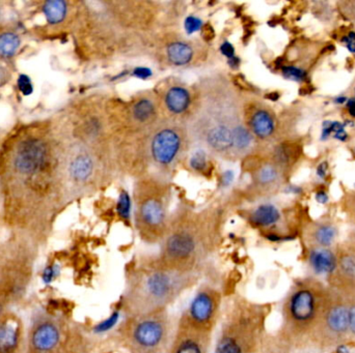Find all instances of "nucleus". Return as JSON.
<instances>
[{"label": "nucleus", "mask_w": 355, "mask_h": 353, "mask_svg": "<svg viewBox=\"0 0 355 353\" xmlns=\"http://www.w3.org/2000/svg\"><path fill=\"white\" fill-rule=\"evenodd\" d=\"M197 280V273L171 269L158 259L136 265L127 275L124 312L126 316H138L169 310Z\"/></svg>", "instance_id": "nucleus-1"}, {"label": "nucleus", "mask_w": 355, "mask_h": 353, "mask_svg": "<svg viewBox=\"0 0 355 353\" xmlns=\"http://www.w3.org/2000/svg\"><path fill=\"white\" fill-rule=\"evenodd\" d=\"M93 170V160L87 155H78L71 161L69 165V173L77 183L87 181L91 177Z\"/></svg>", "instance_id": "nucleus-16"}, {"label": "nucleus", "mask_w": 355, "mask_h": 353, "mask_svg": "<svg viewBox=\"0 0 355 353\" xmlns=\"http://www.w3.org/2000/svg\"><path fill=\"white\" fill-rule=\"evenodd\" d=\"M165 208L158 199H147L138 209V226L147 242H156L164 238Z\"/></svg>", "instance_id": "nucleus-7"}, {"label": "nucleus", "mask_w": 355, "mask_h": 353, "mask_svg": "<svg viewBox=\"0 0 355 353\" xmlns=\"http://www.w3.org/2000/svg\"><path fill=\"white\" fill-rule=\"evenodd\" d=\"M353 252H354V253H355V251H353Z\"/></svg>", "instance_id": "nucleus-40"}, {"label": "nucleus", "mask_w": 355, "mask_h": 353, "mask_svg": "<svg viewBox=\"0 0 355 353\" xmlns=\"http://www.w3.org/2000/svg\"><path fill=\"white\" fill-rule=\"evenodd\" d=\"M56 267L55 266H49L45 269L44 273H43V281L45 283H50L52 282V280L54 279L55 275H56Z\"/></svg>", "instance_id": "nucleus-33"}, {"label": "nucleus", "mask_w": 355, "mask_h": 353, "mask_svg": "<svg viewBox=\"0 0 355 353\" xmlns=\"http://www.w3.org/2000/svg\"><path fill=\"white\" fill-rule=\"evenodd\" d=\"M212 334L178 322L166 353H210Z\"/></svg>", "instance_id": "nucleus-8"}, {"label": "nucleus", "mask_w": 355, "mask_h": 353, "mask_svg": "<svg viewBox=\"0 0 355 353\" xmlns=\"http://www.w3.org/2000/svg\"><path fill=\"white\" fill-rule=\"evenodd\" d=\"M220 51H222V54L228 58V60L235 57V49L230 43L224 42V44L220 46Z\"/></svg>", "instance_id": "nucleus-32"}, {"label": "nucleus", "mask_w": 355, "mask_h": 353, "mask_svg": "<svg viewBox=\"0 0 355 353\" xmlns=\"http://www.w3.org/2000/svg\"><path fill=\"white\" fill-rule=\"evenodd\" d=\"M281 219L279 210L271 204H263L252 213L250 221L257 227L268 228L275 225Z\"/></svg>", "instance_id": "nucleus-14"}, {"label": "nucleus", "mask_w": 355, "mask_h": 353, "mask_svg": "<svg viewBox=\"0 0 355 353\" xmlns=\"http://www.w3.org/2000/svg\"><path fill=\"white\" fill-rule=\"evenodd\" d=\"M130 210H131V201H130L129 194L126 191H122L118 202V212L124 219L130 217Z\"/></svg>", "instance_id": "nucleus-26"}, {"label": "nucleus", "mask_w": 355, "mask_h": 353, "mask_svg": "<svg viewBox=\"0 0 355 353\" xmlns=\"http://www.w3.org/2000/svg\"><path fill=\"white\" fill-rule=\"evenodd\" d=\"M316 200H317L319 203L325 204L326 202L328 201V196L326 195V193H324V192H319V193H317V195H316Z\"/></svg>", "instance_id": "nucleus-38"}, {"label": "nucleus", "mask_w": 355, "mask_h": 353, "mask_svg": "<svg viewBox=\"0 0 355 353\" xmlns=\"http://www.w3.org/2000/svg\"><path fill=\"white\" fill-rule=\"evenodd\" d=\"M166 53L169 60L177 67L189 65L193 56V48L182 42H175L169 45Z\"/></svg>", "instance_id": "nucleus-19"}, {"label": "nucleus", "mask_w": 355, "mask_h": 353, "mask_svg": "<svg viewBox=\"0 0 355 353\" xmlns=\"http://www.w3.org/2000/svg\"><path fill=\"white\" fill-rule=\"evenodd\" d=\"M332 289L317 277L297 282L286 297L281 308V339L291 346L315 345L324 312Z\"/></svg>", "instance_id": "nucleus-2"}, {"label": "nucleus", "mask_w": 355, "mask_h": 353, "mask_svg": "<svg viewBox=\"0 0 355 353\" xmlns=\"http://www.w3.org/2000/svg\"><path fill=\"white\" fill-rule=\"evenodd\" d=\"M43 13L49 24L56 25L66 19L68 5L65 1H48L43 8Z\"/></svg>", "instance_id": "nucleus-20"}, {"label": "nucleus", "mask_w": 355, "mask_h": 353, "mask_svg": "<svg viewBox=\"0 0 355 353\" xmlns=\"http://www.w3.org/2000/svg\"><path fill=\"white\" fill-rule=\"evenodd\" d=\"M61 341V332L53 324L46 323L36 328L32 337L34 348L40 351H50L54 349Z\"/></svg>", "instance_id": "nucleus-11"}, {"label": "nucleus", "mask_w": 355, "mask_h": 353, "mask_svg": "<svg viewBox=\"0 0 355 353\" xmlns=\"http://www.w3.org/2000/svg\"><path fill=\"white\" fill-rule=\"evenodd\" d=\"M173 332L169 310L126 316L120 328L124 347L129 353H166Z\"/></svg>", "instance_id": "nucleus-4"}, {"label": "nucleus", "mask_w": 355, "mask_h": 353, "mask_svg": "<svg viewBox=\"0 0 355 353\" xmlns=\"http://www.w3.org/2000/svg\"><path fill=\"white\" fill-rule=\"evenodd\" d=\"M343 295L346 297L347 312H348V334L349 336L355 338V291L343 293Z\"/></svg>", "instance_id": "nucleus-25"}, {"label": "nucleus", "mask_w": 355, "mask_h": 353, "mask_svg": "<svg viewBox=\"0 0 355 353\" xmlns=\"http://www.w3.org/2000/svg\"><path fill=\"white\" fill-rule=\"evenodd\" d=\"M348 336L346 297L342 293L332 289V299L324 312L323 318L316 337L315 345L321 348L336 347V345L343 343Z\"/></svg>", "instance_id": "nucleus-6"}, {"label": "nucleus", "mask_w": 355, "mask_h": 353, "mask_svg": "<svg viewBox=\"0 0 355 353\" xmlns=\"http://www.w3.org/2000/svg\"><path fill=\"white\" fill-rule=\"evenodd\" d=\"M338 236V230L332 224H319L311 232V249H330Z\"/></svg>", "instance_id": "nucleus-13"}, {"label": "nucleus", "mask_w": 355, "mask_h": 353, "mask_svg": "<svg viewBox=\"0 0 355 353\" xmlns=\"http://www.w3.org/2000/svg\"><path fill=\"white\" fill-rule=\"evenodd\" d=\"M133 75L140 79H148L152 76V71L149 67H138L134 69Z\"/></svg>", "instance_id": "nucleus-31"}, {"label": "nucleus", "mask_w": 355, "mask_h": 353, "mask_svg": "<svg viewBox=\"0 0 355 353\" xmlns=\"http://www.w3.org/2000/svg\"><path fill=\"white\" fill-rule=\"evenodd\" d=\"M222 311V293L211 285H204L197 289L179 322L200 332L213 334Z\"/></svg>", "instance_id": "nucleus-5"}, {"label": "nucleus", "mask_w": 355, "mask_h": 353, "mask_svg": "<svg viewBox=\"0 0 355 353\" xmlns=\"http://www.w3.org/2000/svg\"><path fill=\"white\" fill-rule=\"evenodd\" d=\"M155 113L154 104L148 99H142L134 105L133 116L140 122L150 119Z\"/></svg>", "instance_id": "nucleus-23"}, {"label": "nucleus", "mask_w": 355, "mask_h": 353, "mask_svg": "<svg viewBox=\"0 0 355 353\" xmlns=\"http://www.w3.org/2000/svg\"><path fill=\"white\" fill-rule=\"evenodd\" d=\"M332 134L334 138L338 140L345 141L347 138L346 132H345L344 124L336 122H325L323 124V130H322V139L328 138Z\"/></svg>", "instance_id": "nucleus-24"}, {"label": "nucleus", "mask_w": 355, "mask_h": 353, "mask_svg": "<svg viewBox=\"0 0 355 353\" xmlns=\"http://www.w3.org/2000/svg\"><path fill=\"white\" fill-rule=\"evenodd\" d=\"M207 155L204 150H197L191 158V168L195 169V171H199V172L205 170L207 168Z\"/></svg>", "instance_id": "nucleus-27"}, {"label": "nucleus", "mask_w": 355, "mask_h": 353, "mask_svg": "<svg viewBox=\"0 0 355 353\" xmlns=\"http://www.w3.org/2000/svg\"><path fill=\"white\" fill-rule=\"evenodd\" d=\"M343 42L346 44L347 49L350 51L351 53H355V34L351 32L348 36L343 38Z\"/></svg>", "instance_id": "nucleus-34"}, {"label": "nucleus", "mask_w": 355, "mask_h": 353, "mask_svg": "<svg viewBox=\"0 0 355 353\" xmlns=\"http://www.w3.org/2000/svg\"><path fill=\"white\" fill-rule=\"evenodd\" d=\"M19 332L12 322L0 323V353H11L17 347Z\"/></svg>", "instance_id": "nucleus-18"}, {"label": "nucleus", "mask_w": 355, "mask_h": 353, "mask_svg": "<svg viewBox=\"0 0 355 353\" xmlns=\"http://www.w3.org/2000/svg\"><path fill=\"white\" fill-rule=\"evenodd\" d=\"M208 144L216 152H224L233 148V130L226 126H216L208 133Z\"/></svg>", "instance_id": "nucleus-12"}, {"label": "nucleus", "mask_w": 355, "mask_h": 353, "mask_svg": "<svg viewBox=\"0 0 355 353\" xmlns=\"http://www.w3.org/2000/svg\"><path fill=\"white\" fill-rule=\"evenodd\" d=\"M180 138L173 130H161L152 141V156L157 163L169 165L173 162L180 148Z\"/></svg>", "instance_id": "nucleus-9"}, {"label": "nucleus", "mask_w": 355, "mask_h": 353, "mask_svg": "<svg viewBox=\"0 0 355 353\" xmlns=\"http://www.w3.org/2000/svg\"><path fill=\"white\" fill-rule=\"evenodd\" d=\"M334 348V353H353L352 349H351V347L349 346L347 343H340V344L336 345Z\"/></svg>", "instance_id": "nucleus-35"}, {"label": "nucleus", "mask_w": 355, "mask_h": 353, "mask_svg": "<svg viewBox=\"0 0 355 353\" xmlns=\"http://www.w3.org/2000/svg\"><path fill=\"white\" fill-rule=\"evenodd\" d=\"M165 104L173 113H183L191 104V95L183 87H171L165 95Z\"/></svg>", "instance_id": "nucleus-15"}, {"label": "nucleus", "mask_w": 355, "mask_h": 353, "mask_svg": "<svg viewBox=\"0 0 355 353\" xmlns=\"http://www.w3.org/2000/svg\"><path fill=\"white\" fill-rule=\"evenodd\" d=\"M308 264L315 277L330 279L338 269V254L332 249H310Z\"/></svg>", "instance_id": "nucleus-10"}, {"label": "nucleus", "mask_w": 355, "mask_h": 353, "mask_svg": "<svg viewBox=\"0 0 355 353\" xmlns=\"http://www.w3.org/2000/svg\"><path fill=\"white\" fill-rule=\"evenodd\" d=\"M233 146L238 150H246L250 148L252 142V135L248 128L242 126H238L233 130Z\"/></svg>", "instance_id": "nucleus-22"}, {"label": "nucleus", "mask_w": 355, "mask_h": 353, "mask_svg": "<svg viewBox=\"0 0 355 353\" xmlns=\"http://www.w3.org/2000/svg\"><path fill=\"white\" fill-rule=\"evenodd\" d=\"M347 108H348L349 114L352 117H355V99H350L347 101Z\"/></svg>", "instance_id": "nucleus-37"}, {"label": "nucleus", "mask_w": 355, "mask_h": 353, "mask_svg": "<svg viewBox=\"0 0 355 353\" xmlns=\"http://www.w3.org/2000/svg\"><path fill=\"white\" fill-rule=\"evenodd\" d=\"M224 311L213 353L258 352L266 330L267 306L239 297Z\"/></svg>", "instance_id": "nucleus-3"}, {"label": "nucleus", "mask_w": 355, "mask_h": 353, "mask_svg": "<svg viewBox=\"0 0 355 353\" xmlns=\"http://www.w3.org/2000/svg\"><path fill=\"white\" fill-rule=\"evenodd\" d=\"M184 27L187 34H193L199 32L203 27V21L200 18L195 17V16H189L185 20Z\"/></svg>", "instance_id": "nucleus-30"}, {"label": "nucleus", "mask_w": 355, "mask_h": 353, "mask_svg": "<svg viewBox=\"0 0 355 353\" xmlns=\"http://www.w3.org/2000/svg\"><path fill=\"white\" fill-rule=\"evenodd\" d=\"M283 75L285 78L289 79V80L296 81V82H301V81L305 80V76H307V74H305L303 69L293 67V65L283 67Z\"/></svg>", "instance_id": "nucleus-28"}, {"label": "nucleus", "mask_w": 355, "mask_h": 353, "mask_svg": "<svg viewBox=\"0 0 355 353\" xmlns=\"http://www.w3.org/2000/svg\"><path fill=\"white\" fill-rule=\"evenodd\" d=\"M250 128L257 136L260 138H267L275 132V120L268 112L259 110L252 116Z\"/></svg>", "instance_id": "nucleus-17"}, {"label": "nucleus", "mask_w": 355, "mask_h": 353, "mask_svg": "<svg viewBox=\"0 0 355 353\" xmlns=\"http://www.w3.org/2000/svg\"><path fill=\"white\" fill-rule=\"evenodd\" d=\"M277 179V169L273 166H270V165L263 167V168H261V170L259 171L258 179L263 185H268V183H275Z\"/></svg>", "instance_id": "nucleus-29"}, {"label": "nucleus", "mask_w": 355, "mask_h": 353, "mask_svg": "<svg viewBox=\"0 0 355 353\" xmlns=\"http://www.w3.org/2000/svg\"><path fill=\"white\" fill-rule=\"evenodd\" d=\"M19 45V36L15 32H1L0 34V58H12L17 52Z\"/></svg>", "instance_id": "nucleus-21"}, {"label": "nucleus", "mask_w": 355, "mask_h": 353, "mask_svg": "<svg viewBox=\"0 0 355 353\" xmlns=\"http://www.w3.org/2000/svg\"><path fill=\"white\" fill-rule=\"evenodd\" d=\"M326 170H327V165H326V163H321L317 169L318 175L320 177H325Z\"/></svg>", "instance_id": "nucleus-39"}, {"label": "nucleus", "mask_w": 355, "mask_h": 353, "mask_svg": "<svg viewBox=\"0 0 355 353\" xmlns=\"http://www.w3.org/2000/svg\"><path fill=\"white\" fill-rule=\"evenodd\" d=\"M233 179H234V172H233V171L230 170L226 171V172L224 173V175H222V185L226 187V185H230V183H232Z\"/></svg>", "instance_id": "nucleus-36"}]
</instances>
